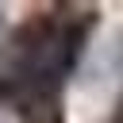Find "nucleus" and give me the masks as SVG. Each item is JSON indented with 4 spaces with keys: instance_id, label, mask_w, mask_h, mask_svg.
<instances>
[{
    "instance_id": "nucleus-1",
    "label": "nucleus",
    "mask_w": 123,
    "mask_h": 123,
    "mask_svg": "<svg viewBox=\"0 0 123 123\" xmlns=\"http://www.w3.org/2000/svg\"><path fill=\"white\" fill-rule=\"evenodd\" d=\"M96 8L58 4L23 19L0 50V92L23 108L31 100H62V81L85 54Z\"/></svg>"
}]
</instances>
